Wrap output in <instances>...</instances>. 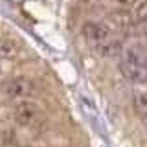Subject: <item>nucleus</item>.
Listing matches in <instances>:
<instances>
[{"label":"nucleus","mask_w":147,"mask_h":147,"mask_svg":"<svg viewBox=\"0 0 147 147\" xmlns=\"http://www.w3.org/2000/svg\"><path fill=\"white\" fill-rule=\"evenodd\" d=\"M81 33L88 48L101 57H118L123 48V37L116 31V28H112L107 22H85Z\"/></svg>","instance_id":"obj_1"},{"label":"nucleus","mask_w":147,"mask_h":147,"mask_svg":"<svg viewBox=\"0 0 147 147\" xmlns=\"http://www.w3.org/2000/svg\"><path fill=\"white\" fill-rule=\"evenodd\" d=\"M13 121L28 131H40L46 125V116L37 103L30 99H20L13 107Z\"/></svg>","instance_id":"obj_2"},{"label":"nucleus","mask_w":147,"mask_h":147,"mask_svg":"<svg viewBox=\"0 0 147 147\" xmlns=\"http://www.w3.org/2000/svg\"><path fill=\"white\" fill-rule=\"evenodd\" d=\"M4 96L13 101H20V99H31L37 96L39 92V86L37 83L31 79V77L26 76H15L11 79H7L2 86Z\"/></svg>","instance_id":"obj_3"},{"label":"nucleus","mask_w":147,"mask_h":147,"mask_svg":"<svg viewBox=\"0 0 147 147\" xmlns=\"http://www.w3.org/2000/svg\"><path fill=\"white\" fill-rule=\"evenodd\" d=\"M134 110L140 116L142 121L147 119V99H145V90H140L134 94Z\"/></svg>","instance_id":"obj_4"},{"label":"nucleus","mask_w":147,"mask_h":147,"mask_svg":"<svg viewBox=\"0 0 147 147\" xmlns=\"http://www.w3.org/2000/svg\"><path fill=\"white\" fill-rule=\"evenodd\" d=\"M17 46L11 40H0V63L2 61H9V59L17 57Z\"/></svg>","instance_id":"obj_5"},{"label":"nucleus","mask_w":147,"mask_h":147,"mask_svg":"<svg viewBox=\"0 0 147 147\" xmlns=\"http://www.w3.org/2000/svg\"><path fill=\"white\" fill-rule=\"evenodd\" d=\"M114 4H116L118 7H123V9H131V7H134L140 0H112Z\"/></svg>","instance_id":"obj_6"},{"label":"nucleus","mask_w":147,"mask_h":147,"mask_svg":"<svg viewBox=\"0 0 147 147\" xmlns=\"http://www.w3.org/2000/svg\"><path fill=\"white\" fill-rule=\"evenodd\" d=\"M0 147H2V145H0Z\"/></svg>","instance_id":"obj_7"}]
</instances>
